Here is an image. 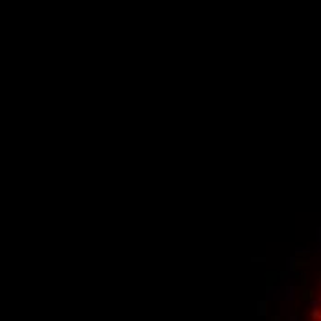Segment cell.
Instances as JSON below:
<instances>
[{
	"mask_svg": "<svg viewBox=\"0 0 321 321\" xmlns=\"http://www.w3.org/2000/svg\"><path fill=\"white\" fill-rule=\"evenodd\" d=\"M306 321H321V288H319V294L314 299L312 306H310V312H308V319Z\"/></svg>",
	"mask_w": 321,
	"mask_h": 321,
	"instance_id": "cell-1",
	"label": "cell"
}]
</instances>
